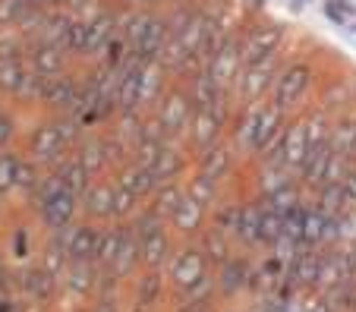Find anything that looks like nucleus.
I'll list each match as a JSON object with an SVG mask.
<instances>
[{
	"mask_svg": "<svg viewBox=\"0 0 356 312\" xmlns=\"http://www.w3.org/2000/svg\"><path fill=\"white\" fill-rule=\"evenodd\" d=\"M13 158L10 155H0V190H3V186H10V180H13Z\"/></svg>",
	"mask_w": 356,
	"mask_h": 312,
	"instance_id": "f257e3e1",
	"label": "nucleus"
},
{
	"mask_svg": "<svg viewBox=\"0 0 356 312\" xmlns=\"http://www.w3.org/2000/svg\"><path fill=\"white\" fill-rule=\"evenodd\" d=\"M325 13H328V19L334 22V26H341V28H347V19H343L341 13H337V7H331V3H325Z\"/></svg>",
	"mask_w": 356,
	"mask_h": 312,
	"instance_id": "f03ea898",
	"label": "nucleus"
},
{
	"mask_svg": "<svg viewBox=\"0 0 356 312\" xmlns=\"http://www.w3.org/2000/svg\"><path fill=\"white\" fill-rule=\"evenodd\" d=\"M331 7H341L347 16H356V3H353V0H331Z\"/></svg>",
	"mask_w": 356,
	"mask_h": 312,
	"instance_id": "7ed1b4c3",
	"label": "nucleus"
}]
</instances>
